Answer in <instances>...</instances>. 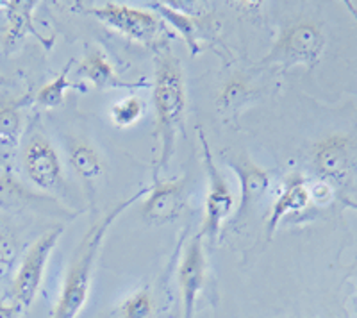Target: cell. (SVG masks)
I'll return each mask as SVG.
<instances>
[{
	"label": "cell",
	"instance_id": "1",
	"mask_svg": "<svg viewBox=\"0 0 357 318\" xmlns=\"http://www.w3.org/2000/svg\"><path fill=\"white\" fill-rule=\"evenodd\" d=\"M154 107L155 135L161 142L159 168H165L174 154L178 132L184 131V109H186V88L183 68L170 54L161 50L155 56L154 72Z\"/></svg>",
	"mask_w": 357,
	"mask_h": 318
},
{
	"label": "cell",
	"instance_id": "2",
	"mask_svg": "<svg viewBox=\"0 0 357 318\" xmlns=\"http://www.w3.org/2000/svg\"><path fill=\"white\" fill-rule=\"evenodd\" d=\"M142 195L143 192L138 193V195L130 197L126 202H120L106 218H102L97 225H93V227L86 233L84 240H82L81 247H79L77 256H75L72 266H70V272L66 273L65 285H63L61 295L57 298L52 318H75L81 313L86 301H88L91 272H93L95 259H97L98 249H100L102 240L106 236L107 229L111 227V224H113L114 218H116L120 213L126 211L134 200H138V197Z\"/></svg>",
	"mask_w": 357,
	"mask_h": 318
},
{
	"label": "cell",
	"instance_id": "3",
	"mask_svg": "<svg viewBox=\"0 0 357 318\" xmlns=\"http://www.w3.org/2000/svg\"><path fill=\"white\" fill-rule=\"evenodd\" d=\"M61 233L63 227L50 229L49 233H45L40 240L34 241L33 247L25 254L24 262L20 263V268L13 279L11 302L17 304L22 311L29 310V306L36 298L49 257L56 249V243Z\"/></svg>",
	"mask_w": 357,
	"mask_h": 318
},
{
	"label": "cell",
	"instance_id": "4",
	"mask_svg": "<svg viewBox=\"0 0 357 318\" xmlns=\"http://www.w3.org/2000/svg\"><path fill=\"white\" fill-rule=\"evenodd\" d=\"M199 139L202 143L204 167H206L207 179H209L206 197V216H204V224L199 236H207L209 240H213V238L222 233L223 222L227 220L229 215L234 209V197H232L231 188H229L225 177L220 174L218 167H216L211 151H209V143H207L202 131H199Z\"/></svg>",
	"mask_w": 357,
	"mask_h": 318
},
{
	"label": "cell",
	"instance_id": "5",
	"mask_svg": "<svg viewBox=\"0 0 357 318\" xmlns=\"http://www.w3.org/2000/svg\"><path fill=\"white\" fill-rule=\"evenodd\" d=\"M324 34L314 24H296L280 34L273 45L270 56L264 59L268 63L279 65H314L324 50Z\"/></svg>",
	"mask_w": 357,
	"mask_h": 318
},
{
	"label": "cell",
	"instance_id": "6",
	"mask_svg": "<svg viewBox=\"0 0 357 318\" xmlns=\"http://www.w3.org/2000/svg\"><path fill=\"white\" fill-rule=\"evenodd\" d=\"M24 168L31 183L43 192H59L65 184L61 159L52 143L41 135L29 138L24 149Z\"/></svg>",
	"mask_w": 357,
	"mask_h": 318
},
{
	"label": "cell",
	"instance_id": "7",
	"mask_svg": "<svg viewBox=\"0 0 357 318\" xmlns=\"http://www.w3.org/2000/svg\"><path fill=\"white\" fill-rule=\"evenodd\" d=\"M89 15L97 17L106 27L139 43H149L159 33V20L155 15L143 9L107 2L102 8L89 9Z\"/></svg>",
	"mask_w": 357,
	"mask_h": 318
},
{
	"label": "cell",
	"instance_id": "8",
	"mask_svg": "<svg viewBox=\"0 0 357 318\" xmlns=\"http://www.w3.org/2000/svg\"><path fill=\"white\" fill-rule=\"evenodd\" d=\"M207 263L204 256L202 238L197 236L190 241L184 252L183 263L178 266V288L183 295L184 318H193L195 315V304L199 298L200 290L206 282Z\"/></svg>",
	"mask_w": 357,
	"mask_h": 318
},
{
	"label": "cell",
	"instance_id": "9",
	"mask_svg": "<svg viewBox=\"0 0 357 318\" xmlns=\"http://www.w3.org/2000/svg\"><path fill=\"white\" fill-rule=\"evenodd\" d=\"M184 188L186 179L155 183L146 200L142 204V216L149 224H167L174 222L184 204Z\"/></svg>",
	"mask_w": 357,
	"mask_h": 318
},
{
	"label": "cell",
	"instance_id": "10",
	"mask_svg": "<svg viewBox=\"0 0 357 318\" xmlns=\"http://www.w3.org/2000/svg\"><path fill=\"white\" fill-rule=\"evenodd\" d=\"M309 204H311V200H309L307 193V179L298 172H293L286 177L282 190H280L279 197L272 206V213H270L266 225L270 238L275 234L277 227L286 215L304 211Z\"/></svg>",
	"mask_w": 357,
	"mask_h": 318
},
{
	"label": "cell",
	"instance_id": "11",
	"mask_svg": "<svg viewBox=\"0 0 357 318\" xmlns=\"http://www.w3.org/2000/svg\"><path fill=\"white\" fill-rule=\"evenodd\" d=\"M227 165L236 172L241 186V202L238 218L245 215L254 206L270 188V174L257 167L247 156H238V158L227 159Z\"/></svg>",
	"mask_w": 357,
	"mask_h": 318
},
{
	"label": "cell",
	"instance_id": "12",
	"mask_svg": "<svg viewBox=\"0 0 357 318\" xmlns=\"http://www.w3.org/2000/svg\"><path fill=\"white\" fill-rule=\"evenodd\" d=\"M314 165L321 179H343L349 170V138L341 135L329 136L314 149Z\"/></svg>",
	"mask_w": 357,
	"mask_h": 318
},
{
	"label": "cell",
	"instance_id": "13",
	"mask_svg": "<svg viewBox=\"0 0 357 318\" xmlns=\"http://www.w3.org/2000/svg\"><path fill=\"white\" fill-rule=\"evenodd\" d=\"M34 9V2H9L6 4L8 11V29H6L4 45L8 50H15L27 33H36L31 20V13Z\"/></svg>",
	"mask_w": 357,
	"mask_h": 318
},
{
	"label": "cell",
	"instance_id": "14",
	"mask_svg": "<svg viewBox=\"0 0 357 318\" xmlns=\"http://www.w3.org/2000/svg\"><path fill=\"white\" fill-rule=\"evenodd\" d=\"M70 165L86 184H93L104 172L100 156L88 143L72 145V149H70Z\"/></svg>",
	"mask_w": 357,
	"mask_h": 318
},
{
	"label": "cell",
	"instance_id": "15",
	"mask_svg": "<svg viewBox=\"0 0 357 318\" xmlns=\"http://www.w3.org/2000/svg\"><path fill=\"white\" fill-rule=\"evenodd\" d=\"M79 75H84L86 79H89L98 90L122 86V82L118 81L116 75H114L113 66L109 65V61L100 50H95L82 59L81 66H79Z\"/></svg>",
	"mask_w": 357,
	"mask_h": 318
},
{
	"label": "cell",
	"instance_id": "16",
	"mask_svg": "<svg viewBox=\"0 0 357 318\" xmlns=\"http://www.w3.org/2000/svg\"><path fill=\"white\" fill-rule=\"evenodd\" d=\"M24 131V120L18 106L8 104L0 107V151H13L18 147Z\"/></svg>",
	"mask_w": 357,
	"mask_h": 318
},
{
	"label": "cell",
	"instance_id": "17",
	"mask_svg": "<svg viewBox=\"0 0 357 318\" xmlns=\"http://www.w3.org/2000/svg\"><path fill=\"white\" fill-rule=\"evenodd\" d=\"M158 6L159 13H161L162 17L167 18L168 22H170L172 25H174L175 29H177L178 33L183 34V38L186 40L188 47H190L191 54H197L200 50V45H199V36H200V22L197 20V18H191V17H186V15H183V13L178 11H174V9L170 8H165V6L161 4H155Z\"/></svg>",
	"mask_w": 357,
	"mask_h": 318
},
{
	"label": "cell",
	"instance_id": "18",
	"mask_svg": "<svg viewBox=\"0 0 357 318\" xmlns=\"http://www.w3.org/2000/svg\"><path fill=\"white\" fill-rule=\"evenodd\" d=\"M73 59L61 70V74L57 75L52 82L49 84H45L36 95V103L43 107H57L61 106L63 100H65V95L66 91L72 88L68 81V75H70V70L73 68Z\"/></svg>",
	"mask_w": 357,
	"mask_h": 318
},
{
	"label": "cell",
	"instance_id": "19",
	"mask_svg": "<svg viewBox=\"0 0 357 318\" xmlns=\"http://www.w3.org/2000/svg\"><path fill=\"white\" fill-rule=\"evenodd\" d=\"M143 111H145V103H143L139 97L130 95V97L118 100V103L111 107V122L118 127H130L132 123H136L142 119Z\"/></svg>",
	"mask_w": 357,
	"mask_h": 318
},
{
	"label": "cell",
	"instance_id": "20",
	"mask_svg": "<svg viewBox=\"0 0 357 318\" xmlns=\"http://www.w3.org/2000/svg\"><path fill=\"white\" fill-rule=\"evenodd\" d=\"M123 317L126 318H151L154 313V301L146 290H139L123 302Z\"/></svg>",
	"mask_w": 357,
	"mask_h": 318
},
{
	"label": "cell",
	"instance_id": "21",
	"mask_svg": "<svg viewBox=\"0 0 357 318\" xmlns=\"http://www.w3.org/2000/svg\"><path fill=\"white\" fill-rule=\"evenodd\" d=\"M27 197L29 193L22 190L20 184L15 183L11 176L0 174V208L8 209L20 206Z\"/></svg>",
	"mask_w": 357,
	"mask_h": 318
},
{
	"label": "cell",
	"instance_id": "22",
	"mask_svg": "<svg viewBox=\"0 0 357 318\" xmlns=\"http://www.w3.org/2000/svg\"><path fill=\"white\" fill-rule=\"evenodd\" d=\"M18 243L9 233H0V279L6 278L18 262Z\"/></svg>",
	"mask_w": 357,
	"mask_h": 318
},
{
	"label": "cell",
	"instance_id": "23",
	"mask_svg": "<svg viewBox=\"0 0 357 318\" xmlns=\"http://www.w3.org/2000/svg\"><path fill=\"white\" fill-rule=\"evenodd\" d=\"M248 91L250 90L241 81L229 82L220 97L223 100V109H236L238 106H241L247 100Z\"/></svg>",
	"mask_w": 357,
	"mask_h": 318
},
{
	"label": "cell",
	"instance_id": "24",
	"mask_svg": "<svg viewBox=\"0 0 357 318\" xmlns=\"http://www.w3.org/2000/svg\"><path fill=\"white\" fill-rule=\"evenodd\" d=\"M307 193H309V200L314 202L317 206H327L334 197L333 186H331L325 179H318V181H312V183H307Z\"/></svg>",
	"mask_w": 357,
	"mask_h": 318
},
{
	"label": "cell",
	"instance_id": "25",
	"mask_svg": "<svg viewBox=\"0 0 357 318\" xmlns=\"http://www.w3.org/2000/svg\"><path fill=\"white\" fill-rule=\"evenodd\" d=\"M20 313V308L17 304H13L11 301H0V318H18Z\"/></svg>",
	"mask_w": 357,
	"mask_h": 318
},
{
	"label": "cell",
	"instance_id": "26",
	"mask_svg": "<svg viewBox=\"0 0 357 318\" xmlns=\"http://www.w3.org/2000/svg\"><path fill=\"white\" fill-rule=\"evenodd\" d=\"M343 204H345L347 208H350V209H356V211H357V202H356V200L343 199Z\"/></svg>",
	"mask_w": 357,
	"mask_h": 318
}]
</instances>
